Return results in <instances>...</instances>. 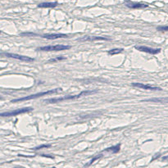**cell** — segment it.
I'll return each mask as SVG.
<instances>
[{"mask_svg": "<svg viewBox=\"0 0 168 168\" xmlns=\"http://www.w3.org/2000/svg\"><path fill=\"white\" fill-rule=\"evenodd\" d=\"M97 93V90H85L80 92V94H76V95H67V96H63V97L60 98H53V99H49L44 100L45 103H61L62 101H67V100H73V99H80L84 96H87L89 94H93Z\"/></svg>", "mask_w": 168, "mask_h": 168, "instance_id": "6da1fadb", "label": "cell"}, {"mask_svg": "<svg viewBox=\"0 0 168 168\" xmlns=\"http://www.w3.org/2000/svg\"><path fill=\"white\" fill-rule=\"evenodd\" d=\"M62 88H58V89H49V90H48V91L37 93V94H31V95L26 96V97L21 98V99H12V100H11V103H19V102H22V101H28V100L39 99V98H41V97H43V96H46V95H49V94H56V93H58V92H60V91H62Z\"/></svg>", "mask_w": 168, "mask_h": 168, "instance_id": "7a4b0ae2", "label": "cell"}, {"mask_svg": "<svg viewBox=\"0 0 168 168\" xmlns=\"http://www.w3.org/2000/svg\"><path fill=\"white\" fill-rule=\"evenodd\" d=\"M71 48L70 45H63V44H57V45H48L44 47H40L36 50L38 51H45V52H58L63 50H68Z\"/></svg>", "mask_w": 168, "mask_h": 168, "instance_id": "3957f363", "label": "cell"}, {"mask_svg": "<svg viewBox=\"0 0 168 168\" xmlns=\"http://www.w3.org/2000/svg\"><path fill=\"white\" fill-rule=\"evenodd\" d=\"M34 108H30V107H27V108H19L17 109V110L14 111H11V112H3L1 114L2 117H16V116H18L20 114H24L26 113V112H30L31 111H33Z\"/></svg>", "mask_w": 168, "mask_h": 168, "instance_id": "277c9868", "label": "cell"}, {"mask_svg": "<svg viewBox=\"0 0 168 168\" xmlns=\"http://www.w3.org/2000/svg\"><path fill=\"white\" fill-rule=\"evenodd\" d=\"M2 56H5L7 58H14V59H17L20 61H23V62H34L35 59L30 57L28 56H24V55H19L17 54V53H1Z\"/></svg>", "mask_w": 168, "mask_h": 168, "instance_id": "5b68a950", "label": "cell"}, {"mask_svg": "<svg viewBox=\"0 0 168 168\" xmlns=\"http://www.w3.org/2000/svg\"><path fill=\"white\" fill-rule=\"evenodd\" d=\"M125 5L127 8H131V9H138V8H148V3H135V2H132L130 0H125Z\"/></svg>", "mask_w": 168, "mask_h": 168, "instance_id": "8992f818", "label": "cell"}, {"mask_svg": "<svg viewBox=\"0 0 168 168\" xmlns=\"http://www.w3.org/2000/svg\"><path fill=\"white\" fill-rule=\"evenodd\" d=\"M135 49L136 50H139L140 52H144V53H149L152 55H156L161 52V49H153V48H149L147 46H135Z\"/></svg>", "mask_w": 168, "mask_h": 168, "instance_id": "52a82bcc", "label": "cell"}, {"mask_svg": "<svg viewBox=\"0 0 168 168\" xmlns=\"http://www.w3.org/2000/svg\"><path fill=\"white\" fill-rule=\"evenodd\" d=\"M42 38L47 39V40H58V39H63V38H69L68 35L66 34H45V35H41Z\"/></svg>", "mask_w": 168, "mask_h": 168, "instance_id": "ba28073f", "label": "cell"}, {"mask_svg": "<svg viewBox=\"0 0 168 168\" xmlns=\"http://www.w3.org/2000/svg\"><path fill=\"white\" fill-rule=\"evenodd\" d=\"M132 86L137 87V88L142 89H146V90H159V91L162 90V88H160V87L151 86L149 85H144L143 83H132Z\"/></svg>", "mask_w": 168, "mask_h": 168, "instance_id": "9c48e42d", "label": "cell"}, {"mask_svg": "<svg viewBox=\"0 0 168 168\" xmlns=\"http://www.w3.org/2000/svg\"><path fill=\"white\" fill-rule=\"evenodd\" d=\"M99 40H105L109 41L111 39L107 38V37H102V36H84L78 40V41H99Z\"/></svg>", "mask_w": 168, "mask_h": 168, "instance_id": "30bf717a", "label": "cell"}, {"mask_svg": "<svg viewBox=\"0 0 168 168\" xmlns=\"http://www.w3.org/2000/svg\"><path fill=\"white\" fill-rule=\"evenodd\" d=\"M58 5V2H45V3H40L37 5L38 8H53Z\"/></svg>", "mask_w": 168, "mask_h": 168, "instance_id": "8fae6325", "label": "cell"}, {"mask_svg": "<svg viewBox=\"0 0 168 168\" xmlns=\"http://www.w3.org/2000/svg\"><path fill=\"white\" fill-rule=\"evenodd\" d=\"M143 102H152V103H168V98H153V99H145Z\"/></svg>", "mask_w": 168, "mask_h": 168, "instance_id": "7c38bea8", "label": "cell"}, {"mask_svg": "<svg viewBox=\"0 0 168 168\" xmlns=\"http://www.w3.org/2000/svg\"><path fill=\"white\" fill-rule=\"evenodd\" d=\"M121 150V144H117L115 146H112V147H110V148H108L106 149H104L103 152H106V153H117L120 152Z\"/></svg>", "mask_w": 168, "mask_h": 168, "instance_id": "4fadbf2b", "label": "cell"}, {"mask_svg": "<svg viewBox=\"0 0 168 168\" xmlns=\"http://www.w3.org/2000/svg\"><path fill=\"white\" fill-rule=\"evenodd\" d=\"M67 59L66 57H63V56H58V57H56L54 58H52V59H49L48 61V63H53V62H59V61H62V60H65Z\"/></svg>", "mask_w": 168, "mask_h": 168, "instance_id": "5bb4252c", "label": "cell"}, {"mask_svg": "<svg viewBox=\"0 0 168 168\" xmlns=\"http://www.w3.org/2000/svg\"><path fill=\"white\" fill-rule=\"evenodd\" d=\"M123 49H111V50H108V53L109 55H115V54H119V53H122L123 52Z\"/></svg>", "mask_w": 168, "mask_h": 168, "instance_id": "9a60e30c", "label": "cell"}, {"mask_svg": "<svg viewBox=\"0 0 168 168\" xmlns=\"http://www.w3.org/2000/svg\"><path fill=\"white\" fill-rule=\"evenodd\" d=\"M51 144H42V145H40L38 147L35 148L34 149L35 150H40V149H43V148H49L51 147Z\"/></svg>", "mask_w": 168, "mask_h": 168, "instance_id": "2e32d148", "label": "cell"}, {"mask_svg": "<svg viewBox=\"0 0 168 168\" xmlns=\"http://www.w3.org/2000/svg\"><path fill=\"white\" fill-rule=\"evenodd\" d=\"M102 156H103V155H102V154H99V156H96L95 158H94L92 159V160H90V162H89L88 164H86V165H85V167H89V166H90L91 164L94 163V162H95L96 160H99V159L100 158H101Z\"/></svg>", "mask_w": 168, "mask_h": 168, "instance_id": "e0dca14e", "label": "cell"}, {"mask_svg": "<svg viewBox=\"0 0 168 168\" xmlns=\"http://www.w3.org/2000/svg\"><path fill=\"white\" fill-rule=\"evenodd\" d=\"M158 31H168V26H160L157 27Z\"/></svg>", "mask_w": 168, "mask_h": 168, "instance_id": "ac0fdd59", "label": "cell"}, {"mask_svg": "<svg viewBox=\"0 0 168 168\" xmlns=\"http://www.w3.org/2000/svg\"><path fill=\"white\" fill-rule=\"evenodd\" d=\"M21 35H22V36H24V35H26V36H28V35H32V36H35V35H37L36 34H34V33H21Z\"/></svg>", "mask_w": 168, "mask_h": 168, "instance_id": "d6986e66", "label": "cell"}]
</instances>
